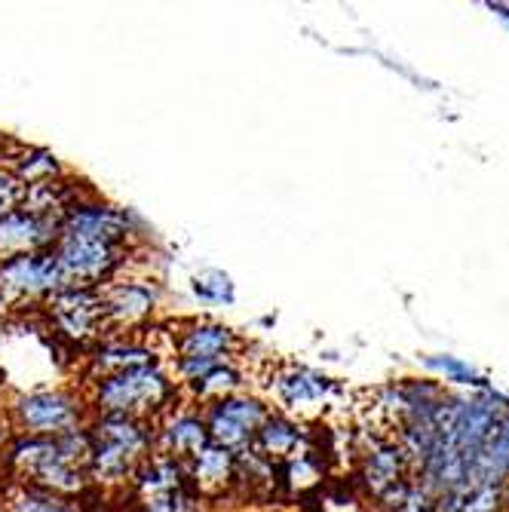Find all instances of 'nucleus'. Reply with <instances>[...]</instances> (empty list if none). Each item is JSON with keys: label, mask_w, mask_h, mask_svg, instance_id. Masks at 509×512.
Masks as SVG:
<instances>
[{"label": "nucleus", "mask_w": 509, "mask_h": 512, "mask_svg": "<svg viewBox=\"0 0 509 512\" xmlns=\"http://www.w3.org/2000/svg\"><path fill=\"white\" fill-rule=\"evenodd\" d=\"M7 467L22 476V485H37L65 497H80L89 488L86 457L89 433L86 427L62 436H22L16 433L4 451Z\"/></svg>", "instance_id": "obj_1"}, {"label": "nucleus", "mask_w": 509, "mask_h": 512, "mask_svg": "<svg viewBox=\"0 0 509 512\" xmlns=\"http://www.w3.org/2000/svg\"><path fill=\"white\" fill-rule=\"evenodd\" d=\"M181 399V387L172 381L166 362H151L142 368L96 381L89 390V414H129L157 424Z\"/></svg>", "instance_id": "obj_2"}, {"label": "nucleus", "mask_w": 509, "mask_h": 512, "mask_svg": "<svg viewBox=\"0 0 509 512\" xmlns=\"http://www.w3.org/2000/svg\"><path fill=\"white\" fill-rule=\"evenodd\" d=\"M86 421L89 405L74 390H28L10 402V424L22 436H62L86 427Z\"/></svg>", "instance_id": "obj_3"}, {"label": "nucleus", "mask_w": 509, "mask_h": 512, "mask_svg": "<svg viewBox=\"0 0 509 512\" xmlns=\"http://www.w3.org/2000/svg\"><path fill=\"white\" fill-rule=\"evenodd\" d=\"M138 218L132 209L114 206L108 200H99L89 194L68 206L59 218V237L68 240H96V243H111L123 249H135V234H138Z\"/></svg>", "instance_id": "obj_4"}, {"label": "nucleus", "mask_w": 509, "mask_h": 512, "mask_svg": "<svg viewBox=\"0 0 509 512\" xmlns=\"http://www.w3.org/2000/svg\"><path fill=\"white\" fill-rule=\"evenodd\" d=\"M65 286L68 279L53 249L0 261V301L4 304H46Z\"/></svg>", "instance_id": "obj_5"}, {"label": "nucleus", "mask_w": 509, "mask_h": 512, "mask_svg": "<svg viewBox=\"0 0 509 512\" xmlns=\"http://www.w3.org/2000/svg\"><path fill=\"white\" fill-rule=\"evenodd\" d=\"M270 411H273V405H267L264 396L249 393V390L206 405L203 417H206L209 442L221 445L227 451L252 448V442H255L258 430L264 427V421L270 417Z\"/></svg>", "instance_id": "obj_6"}, {"label": "nucleus", "mask_w": 509, "mask_h": 512, "mask_svg": "<svg viewBox=\"0 0 509 512\" xmlns=\"http://www.w3.org/2000/svg\"><path fill=\"white\" fill-rule=\"evenodd\" d=\"M53 252L68 286H83V289H105L108 283H114L132 255V249L123 246L96 243V240H68V237H59Z\"/></svg>", "instance_id": "obj_7"}, {"label": "nucleus", "mask_w": 509, "mask_h": 512, "mask_svg": "<svg viewBox=\"0 0 509 512\" xmlns=\"http://www.w3.org/2000/svg\"><path fill=\"white\" fill-rule=\"evenodd\" d=\"M163 301L160 283L148 276H117L102 289V313L108 335H138L145 322L154 319Z\"/></svg>", "instance_id": "obj_8"}, {"label": "nucleus", "mask_w": 509, "mask_h": 512, "mask_svg": "<svg viewBox=\"0 0 509 512\" xmlns=\"http://www.w3.org/2000/svg\"><path fill=\"white\" fill-rule=\"evenodd\" d=\"M56 329L74 344H96L105 338V313H102V289L65 286L46 301Z\"/></svg>", "instance_id": "obj_9"}, {"label": "nucleus", "mask_w": 509, "mask_h": 512, "mask_svg": "<svg viewBox=\"0 0 509 512\" xmlns=\"http://www.w3.org/2000/svg\"><path fill=\"white\" fill-rule=\"evenodd\" d=\"M335 381L319 375V371L307 365H286L280 371H273L270 381V399L280 405V414L286 417H307L316 414L335 393Z\"/></svg>", "instance_id": "obj_10"}, {"label": "nucleus", "mask_w": 509, "mask_h": 512, "mask_svg": "<svg viewBox=\"0 0 509 512\" xmlns=\"http://www.w3.org/2000/svg\"><path fill=\"white\" fill-rule=\"evenodd\" d=\"M209 445L203 408L194 402H178L154 424V454L188 463Z\"/></svg>", "instance_id": "obj_11"}, {"label": "nucleus", "mask_w": 509, "mask_h": 512, "mask_svg": "<svg viewBox=\"0 0 509 512\" xmlns=\"http://www.w3.org/2000/svg\"><path fill=\"white\" fill-rule=\"evenodd\" d=\"M243 338L224 322L215 319H188L172 332V359H212V362H237Z\"/></svg>", "instance_id": "obj_12"}, {"label": "nucleus", "mask_w": 509, "mask_h": 512, "mask_svg": "<svg viewBox=\"0 0 509 512\" xmlns=\"http://www.w3.org/2000/svg\"><path fill=\"white\" fill-rule=\"evenodd\" d=\"M160 362V350L135 335H105L86 350V378L89 384L105 381L111 375H123V371L142 368Z\"/></svg>", "instance_id": "obj_13"}, {"label": "nucleus", "mask_w": 509, "mask_h": 512, "mask_svg": "<svg viewBox=\"0 0 509 512\" xmlns=\"http://www.w3.org/2000/svg\"><path fill=\"white\" fill-rule=\"evenodd\" d=\"M59 240V218L56 215H34L28 209H16L0 215V261L46 252Z\"/></svg>", "instance_id": "obj_14"}, {"label": "nucleus", "mask_w": 509, "mask_h": 512, "mask_svg": "<svg viewBox=\"0 0 509 512\" xmlns=\"http://www.w3.org/2000/svg\"><path fill=\"white\" fill-rule=\"evenodd\" d=\"M86 433L92 439L111 442L123 451H129L138 460H148L154 454V424L142 421V417L129 414H89Z\"/></svg>", "instance_id": "obj_15"}, {"label": "nucleus", "mask_w": 509, "mask_h": 512, "mask_svg": "<svg viewBox=\"0 0 509 512\" xmlns=\"http://www.w3.org/2000/svg\"><path fill=\"white\" fill-rule=\"evenodd\" d=\"M188 476L200 497H218L237 485V451L221 445H206L194 460H188Z\"/></svg>", "instance_id": "obj_16"}, {"label": "nucleus", "mask_w": 509, "mask_h": 512, "mask_svg": "<svg viewBox=\"0 0 509 512\" xmlns=\"http://www.w3.org/2000/svg\"><path fill=\"white\" fill-rule=\"evenodd\" d=\"M304 442H307V433L304 427L295 421V417H286L280 411H270V417L264 421V427L258 430L252 448L273 460V463H286L298 454H304Z\"/></svg>", "instance_id": "obj_17"}, {"label": "nucleus", "mask_w": 509, "mask_h": 512, "mask_svg": "<svg viewBox=\"0 0 509 512\" xmlns=\"http://www.w3.org/2000/svg\"><path fill=\"white\" fill-rule=\"evenodd\" d=\"M246 384H249V378H246V371H243V365L237 359V362H224V365L212 368L209 375H203L200 381L181 387V393H184V399L194 402L197 408H206L212 402H221L227 396L243 393Z\"/></svg>", "instance_id": "obj_18"}, {"label": "nucleus", "mask_w": 509, "mask_h": 512, "mask_svg": "<svg viewBox=\"0 0 509 512\" xmlns=\"http://www.w3.org/2000/svg\"><path fill=\"white\" fill-rule=\"evenodd\" d=\"M405 463H408V454L402 445H396V442L375 445V451H368L365 467H362V479H365L368 491H372L375 497H384L390 488L402 485L405 482Z\"/></svg>", "instance_id": "obj_19"}, {"label": "nucleus", "mask_w": 509, "mask_h": 512, "mask_svg": "<svg viewBox=\"0 0 509 512\" xmlns=\"http://www.w3.org/2000/svg\"><path fill=\"white\" fill-rule=\"evenodd\" d=\"M184 485H191L188 463L163 457V454H151L142 463V467H138V473L132 479V488H135V494L142 497V500L166 494V491H175V488H184Z\"/></svg>", "instance_id": "obj_20"}, {"label": "nucleus", "mask_w": 509, "mask_h": 512, "mask_svg": "<svg viewBox=\"0 0 509 512\" xmlns=\"http://www.w3.org/2000/svg\"><path fill=\"white\" fill-rule=\"evenodd\" d=\"M506 476H509V414L494 427V433L488 436V442L476 460L473 488H479V485L497 488Z\"/></svg>", "instance_id": "obj_21"}, {"label": "nucleus", "mask_w": 509, "mask_h": 512, "mask_svg": "<svg viewBox=\"0 0 509 512\" xmlns=\"http://www.w3.org/2000/svg\"><path fill=\"white\" fill-rule=\"evenodd\" d=\"M16 178L25 184V188H34V184H43V181H56V178H65V166L62 160L50 151V148H16L10 154V163H7Z\"/></svg>", "instance_id": "obj_22"}, {"label": "nucleus", "mask_w": 509, "mask_h": 512, "mask_svg": "<svg viewBox=\"0 0 509 512\" xmlns=\"http://www.w3.org/2000/svg\"><path fill=\"white\" fill-rule=\"evenodd\" d=\"M7 512H83V506L80 497H65L37 485H19L7 500Z\"/></svg>", "instance_id": "obj_23"}, {"label": "nucleus", "mask_w": 509, "mask_h": 512, "mask_svg": "<svg viewBox=\"0 0 509 512\" xmlns=\"http://www.w3.org/2000/svg\"><path fill=\"white\" fill-rule=\"evenodd\" d=\"M191 295L206 307H230L237 301V286H234V279H230V273L218 267H206L191 276Z\"/></svg>", "instance_id": "obj_24"}, {"label": "nucleus", "mask_w": 509, "mask_h": 512, "mask_svg": "<svg viewBox=\"0 0 509 512\" xmlns=\"http://www.w3.org/2000/svg\"><path fill=\"white\" fill-rule=\"evenodd\" d=\"M142 503H145V512H203V497L194 491V485L148 497Z\"/></svg>", "instance_id": "obj_25"}, {"label": "nucleus", "mask_w": 509, "mask_h": 512, "mask_svg": "<svg viewBox=\"0 0 509 512\" xmlns=\"http://www.w3.org/2000/svg\"><path fill=\"white\" fill-rule=\"evenodd\" d=\"M427 368L439 371L445 375V381H454V384H476V387H488V381L479 375V371L467 362H460L454 356H430L427 359Z\"/></svg>", "instance_id": "obj_26"}, {"label": "nucleus", "mask_w": 509, "mask_h": 512, "mask_svg": "<svg viewBox=\"0 0 509 512\" xmlns=\"http://www.w3.org/2000/svg\"><path fill=\"white\" fill-rule=\"evenodd\" d=\"M25 184L16 178V172L10 166H0V215L16 212L25 203Z\"/></svg>", "instance_id": "obj_27"}, {"label": "nucleus", "mask_w": 509, "mask_h": 512, "mask_svg": "<svg viewBox=\"0 0 509 512\" xmlns=\"http://www.w3.org/2000/svg\"><path fill=\"white\" fill-rule=\"evenodd\" d=\"M491 10H494V13H500V19L509 25V7H503V4H491Z\"/></svg>", "instance_id": "obj_28"}]
</instances>
